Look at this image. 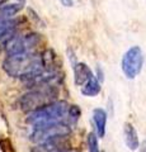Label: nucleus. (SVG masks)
<instances>
[{"mask_svg":"<svg viewBox=\"0 0 146 152\" xmlns=\"http://www.w3.org/2000/svg\"><path fill=\"white\" fill-rule=\"evenodd\" d=\"M3 70L12 77L26 81L45 70L43 57L37 52L8 55L3 62Z\"/></svg>","mask_w":146,"mask_h":152,"instance_id":"obj_1","label":"nucleus"},{"mask_svg":"<svg viewBox=\"0 0 146 152\" xmlns=\"http://www.w3.org/2000/svg\"><path fill=\"white\" fill-rule=\"evenodd\" d=\"M59 95V89L56 85H47V86L32 88L29 91L23 94L19 99V105L23 112L31 113L37 110L47 104L56 102Z\"/></svg>","mask_w":146,"mask_h":152,"instance_id":"obj_2","label":"nucleus"},{"mask_svg":"<svg viewBox=\"0 0 146 152\" xmlns=\"http://www.w3.org/2000/svg\"><path fill=\"white\" fill-rule=\"evenodd\" d=\"M70 104L64 100H56L47 105L42 107L37 110H33L28 114L27 122L29 124H40V123H50V122H60L67 121Z\"/></svg>","mask_w":146,"mask_h":152,"instance_id":"obj_3","label":"nucleus"},{"mask_svg":"<svg viewBox=\"0 0 146 152\" xmlns=\"http://www.w3.org/2000/svg\"><path fill=\"white\" fill-rule=\"evenodd\" d=\"M71 134V127L67 122H50V123H40L34 124L31 132V141L38 145L42 142L69 137Z\"/></svg>","mask_w":146,"mask_h":152,"instance_id":"obj_4","label":"nucleus"},{"mask_svg":"<svg viewBox=\"0 0 146 152\" xmlns=\"http://www.w3.org/2000/svg\"><path fill=\"white\" fill-rule=\"evenodd\" d=\"M144 66V53L141 47L132 46L128 48L121 61V69L127 79L134 80L139 76Z\"/></svg>","mask_w":146,"mask_h":152,"instance_id":"obj_5","label":"nucleus"},{"mask_svg":"<svg viewBox=\"0 0 146 152\" xmlns=\"http://www.w3.org/2000/svg\"><path fill=\"white\" fill-rule=\"evenodd\" d=\"M42 43V37L38 33H28V34L15 37L8 45L7 53L8 55H17V53H28L34 52V50Z\"/></svg>","mask_w":146,"mask_h":152,"instance_id":"obj_6","label":"nucleus"},{"mask_svg":"<svg viewBox=\"0 0 146 152\" xmlns=\"http://www.w3.org/2000/svg\"><path fill=\"white\" fill-rule=\"evenodd\" d=\"M67 137H62V138H56L51 141H46L42 143L36 145L31 152H64L69 150V145L66 142Z\"/></svg>","mask_w":146,"mask_h":152,"instance_id":"obj_7","label":"nucleus"},{"mask_svg":"<svg viewBox=\"0 0 146 152\" xmlns=\"http://www.w3.org/2000/svg\"><path fill=\"white\" fill-rule=\"evenodd\" d=\"M92 77H94V75L88 65L84 62H78L74 66V83L76 86H83Z\"/></svg>","mask_w":146,"mask_h":152,"instance_id":"obj_8","label":"nucleus"},{"mask_svg":"<svg viewBox=\"0 0 146 152\" xmlns=\"http://www.w3.org/2000/svg\"><path fill=\"white\" fill-rule=\"evenodd\" d=\"M93 123L95 128V134L98 138H103L106 136V127H107V113L104 109L97 108L93 110Z\"/></svg>","mask_w":146,"mask_h":152,"instance_id":"obj_9","label":"nucleus"},{"mask_svg":"<svg viewBox=\"0 0 146 152\" xmlns=\"http://www.w3.org/2000/svg\"><path fill=\"white\" fill-rule=\"evenodd\" d=\"M123 140H125L126 146L131 151H136L140 147L139 134L131 123H125L123 124Z\"/></svg>","mask_w":146,"mask_h":152,"instance_id":"obj_10","label":"nucleus"},{"mask_svg":"<svg viewBox=\"0 0 146 152\" xmlns=\"http://www.w3.org/2000/svg\"><path fill=\"white\" fill-rule=\"evenodd\" d=\"M80 91L84 96H89V98H93V96H97L98 94L102 91V86H101V83L98 81L95 77H92L89 81H87L83 86H80Z\"/></svg>","mask_w":146,"mask_h":152,"instance_id":"obj_11","label":"nucleus"},{"mask_svg":"<svg viewBox=\"0 0 146 152\" xmlns=\"http://www.w3.org/2000/svg\"><path fill=\"white\" fill-rule=\"evenodd\" d=\"M17 37V29H12V31H8L3 34H0V53L3 51L7 50L8 45Z\"/></svg>","mask_w":146,"mask_h":152,"instance_id":"obj_12","label":"nucleus"},{"mask_svg":"<svg viewBox=\"0 0 146 152\" xmlns=\"http://www.w3.org/2000/svg\"><path fill=\"white\" fill-rule=\"evenodd\" d=\"M87 145L89 152H101L99 150V142H98V137L94 132H89L87 136Z\"/></svg>","mask_w":146,"mask_h":152,"instance_id":"obj_13","label":"nucleus"},{"mask_svg":"<svg viewBox=\"0 0 146 152\" xmlns=\"http://www.w3.org/2000/svg\"><path fill=\"white\" fill-rule=\"evenodd\" d=\"M18 24H19V19H15V18L8 19V20H1L0 22V34L12 29H17Z\"/></svg>","mask_w":146,"mask_h":152,"instance_id":"obj_14","label":"nucleus"},{"mask_svg":"<svg viewBox=\"0 0 146 152\" xmlns=\"http://www.w3.org/2000/svg\"><path fill=\"white\" fill-rule=\"evenodd\" d=\"M80 108L76 105H70L69 107V114H67V121L75 123L80 118Z\"/></svg>","mask_w":146,"mask_h":152,"instance_id":"obj_15","label":"nucleus"},{"mask_svg":"<svg viewBox=\"0 0 146 152\" xmlns=\"http://www.w3.org/2000/svg\"><path fill=\"white\" fill-rule=\"evenodd\" d=\"M60 3L64 7H73L74 5V0H60Z\"/></svg>","mask_w":146,"mask_h":152,"instance_id":"obj_16","label":"nucleus"},{"mask_svg":"<svg viewBox=\"0 0 146 152\" xmlns=\"http://www.w3.org/2000/svg\"><path fill=\"white\" fill-rule=\"evenodd\" d=\"M141 152H146V140L144 141L142 146H141Z\"/></svg>","mask_w":146,"mask_h":152,"instance_id":"obj_17","label":"nucleus"},{"mask_svg":"<svg viewBox=\"0 0 146 152\" xmlns=\"http://www.w3.org/2000/svg\"><path fill=\"white\" fill-rule=\"evenodd\" d=\"M9 0H0V7H3V5H5V4H8Z\"/></svg>","mask_w":146,"mask_h":152,"instance_id":"obj_18","label":"nucleus"},{"mask_svg":"<svg viewBox=\"0 0 146 152\" xmlns=\"http://www.w3.org/2000/svg\"><path fill=\"white\" fill-rule=\"evenodd\" d=\"M64 152H74V151H69V150H67V151H64Z\"/></svg>","mask_w":146,"mask_h":152,"instance_id":"obj_19","label":"nucleus"}]
</instances>
